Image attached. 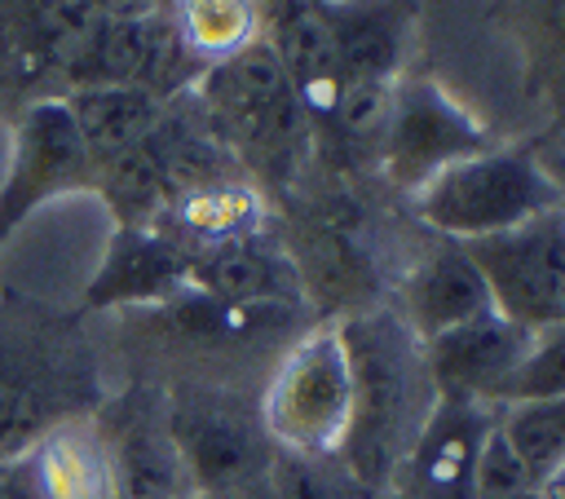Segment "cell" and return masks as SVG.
<instances>
[{
    "instance_id": "1",
    "label": "cell",
    "mask_w": 565,
    "mask_h": 499,
    "mask_svg": "<svg viewBox=\"0 0 565 499\" xmlns=\"http://www.w3.org/2000/svg\"><path fill=\"white\" fill-rule=\"evenodd\" d=\"M344 331L353 362V420L344 446V473L358 486H380L415 446L433 415L437 389L424 362V344L397 318H358Z\"/></svg>"
},
{
    "instance_id": "2",
    "label": "cell",
    "mask_w": 565,
    "mask_h": 499,
    "mask_svg": "<svg viewBox=\"0 0 565 499\" xmlns=\"http://www.w3.org/2000/svg\"><path fill=\"white\" fill-rule=\"evenodd\" d=\"M93 411L88 358L75 327L31 300H0V468L18 464L53 424Z\"/></svg>"
},
{
    "instance_id": "3",
    "label": "cell",
    "mask_w": 565,
    "mask_h": 499,
    "mask_svg": "<svg viewBox=\"0 0 565 499\" xmlns=\"http://www.w3.org/2000/svg\"><path fill=\"white\" fill-rule=\"evenodd\" d=\"M556 208H565V190L547 172V163L530 150L508 146H486L415 190L419 221L450 243L490 238Z\"/></svg>"
},
{
    "instance_id": "4",
    "label": "cell",
    "mask_w": 565,
    "mask_h": 499,
    "mask_svg": "<svg viewBox=\"0 0 565 499\" xmlns=\"http://www.w3.org/2000/svg\"><path fill=\"white\" fill-rule=\"evenodd\" d=\"M97 26L84 0H0V124L62 102Z\"/></svg>"
},
{
    "instance_id": "5",
    "label": "cell",
    "mask_w": 565,
    "mask_h": 499,
    "mask_svg": "<svg viewBox=\"0 0 565 499\" xmlns=\"http://www.w3.org/2000/svg\"><path fill=\"white\" fill-rule=\"evenodd\" d=\"M190 97L225 150H243L265 163L287 159L309 124L282 62L269 53L265 40L207 66Z\"/></svg>"
},
{
    "instance_id": "6",
    "label": "cell",
    "mask_w": 565,
    "mask_h": 499,
    "mask_svg": "<svg viewBox=\"0 0 565 499\" xmlns=\"http://www.w3.org/2000/svg\"><path fill=\"white\" fill-rule=\"evenodd\" d=\"M265 433L287 455H335L353 420V362L340 327H318L278 362L265 406Z\"/></svg>"
},
{
    "instance_id": "7",
    "label": "cell",
    "mask_w": 565,
    "mask_h": 499,
    "mask_svg": "<svg viewBox=\"0 0 565 499\" xmlns=\"http://www.w3.org/2000/svg\"><path fill=\"white\" fill-rule=\"evenodd\" d=\"M459 247L481 269L494 314L534 336L565 322V208Z\"/></svg>"
},
{
    "instance_id": "8",
    "label": "cell",
    "mask_w": 565,
    "mask_h": 499,
    "mask_svg": "<svg viewBox=\"0 0 565 499\" xmlns=\"http://www.w3.org/2000/svg\"><path fill=\"white\" fill-rule=\"evenodd\" d=\"M486 146H494L490 128L463 102H455L437 79H397L375 155H380L384 177L397 190L415 194L441 168Z\"/></svg>"
},
{
    "instance_id": "9",
    "label": "cell",
    "mask_w": 565,
    "mask_h": 499,
    "mask_svg": "<svg viewBox=\"0 0 565 499\" xmlns=\"http://www.w3.org/2000/svg\"><path fill=\"white\" fill-rule=\"evenodd\" d=\"M93 163L62 102H44L13 124V159L0 181V243L49 199L88 190Z\"/></svg>"
},
{
    "instance_id": "10",
    "label": "cell",
    "mask_w": 565,
    "mask_h": 499,
    "mask_svg": "<svg viewBox=\"0 0 565 499\" xmlns=\"http://www.w3.org/2000/svg\"><path fill=\"white\" fill-rule=\"evenodd\" d=\"M168 433L177 442L190 495H234L260 481L269 468L252 424L216 397H172Z\"/></svg>"
},
{
    "instance_id": "11",
    "label": "cell",
    "mask_w": 565,
    "mask_h": 499,
    "mask_svg": "<svg viewBox=\"0 0 565 499\" xmlns=\"http://www.w3.org/2000/svg\"><path fill=\"white\" fill-rule=\"evenodd\" d=\"M115 464V499H185V468L168 433V406L150 393H132L119 406L93 415Z\"/></svg>"
},
{
    "instance_id": "12",
    "label": "cell",
    "mask_w": 565,
    "mask_h": 499,
    "mask_svg": "<svg viewBox=\"0 0 565 499\" xmlns=\"http://www.w3.org/2000/svg\"><path fill=\"white\" fill-rule=\"evenodd\" d=\"M534 331L508 322L503 314H481L437 340L424 344V362L433 375V389L441 397H468V402H503V389L521 358L530 353Z\"/></svg>"
},
{
    "instance_id": "13",
    "label": "cell",
    "mask_w": 565,
    "mask_h": 499,
    "mask_svg": "<svg viewBox=\"0 0 565 499\" xmlns=\"http://www.w3.org/2000/svg\"><path fill=\"white\" fill-rule=\"evenodd\" d=\"M190 287L185 252L154 225H115L97 274L84 287V309L172 305Z\"/></svg>"
},
{
    "instance_id": "14",
    "label": "cell",
    "mask_w": 565,
    "mask_h": 499,
    "mask_svg": "<svg viewBox=\"0 0 565 499\" xmlns=\"http://www.w3.org/2000/svg\"><path fill=\"white\" fill-rule=\"evenodd\" d=\"M490 424L494 420L481 415V402L437 393L433 415L402 459V499H472V468Z\"/></svg>"
},
{
    "instance_id": "15",
    "label": "cell",
    "mask_w": 565,
    "mask_h": 499,
    "mask_svg": "<svg viewBox=\"0 0 565 499\" xmlns=\"http://www.w3.org/2000/svg\"><path fill=\"white\" fill-rule=\"evenodd\" d=\"M260 40L318 124L335 88V0H260Z\"/></svg>"
},
{
    "instance_id": "16",
    "label": "cell",
    "mask_w": 565,
    "mask_h": 499,
    "mask_svg": "<svg viewBox=\"0 0 565 499\" xmlns=\"http://www.w3.org/2000/svg\"><path fill=\"white\" fill-rule=\"evenodd\" d=\"M13 468L35 499H115L110 446L93 415L53 424Z\"/></svg>"
},
{
    "instance_id": "17",
    "label": "cell",
    "mask_w": 565,
    "mask_h": 499,
    "mask_svg": "<svg viewBox=\"0 0 565 499\" xmlns=\"http://www.w3.org/2000/svg\"><path fill=\"white\" fill-rule=\"evenodd\" d=\"M490 291L481 269L472 265V256L459 243H441L433 247L411 278L402 283V314H406V331L428 344L481 314H490Z\"/></svg>"
},
{
    "instance_id": "18",
    "label": "cell",
    "mask_w": 565,
    "mask_h": 499,
    "mask_svg": "<svg viewBox=\"0 0 565 499\" xmlns=\"http://www.w3.org/2000/svg\"><path fill=\"white\" fill-rule=\"evenodd\" d=\"M411 35L415 0H335V84H397Z\"/></svg>"
},
{
    "instance_id": "19",
    "label": "cell",
    "mask_w": 565,
    "mask_h": 499,
    "mask_svg": "<svg viewBox=\"0 0 565 499\" xmlns=\"http://www.w3.org/2000/svg\"><path fill=\"white\" fill-rule=\"evenodd\" d=\"M185 278H190V291H199L203 300L225 309H247V314L296 296L291 265L278 252H269L260 238H238V243H221L185 256Z\"/></svg>"
},
{
    "instance_id": "20",
    "label": "cell",
    "mask_w": 565,
    "mask_h": 499,
    "mask_svg": "<svg viewBox=\"0 0 565 499\" xmlns=\"http://www.w3.org/2000/svg\"><path fill=\"white\" fill-rule=\"evenodd\" d=\"M260 221H265L260 194L230 177V181H216V185H203V190H190V194L172 199L159 212L154 230L163 238H172L185 256H194V252H207V247H221V243L256 238Z\"/></svg>"
},
{
    "instance_id": "21",
    "label": "cell",
    "mask_w": 565,
    "mask_h": 499,
    "mask_svg": "<svg viewBox=\"0 0 565 499\" xmlns=\"http://www.w3.org/2000/svg\"><path fill=\"white\" fill-rule=\"evenodd\" d=\"M62 106L84 141L88 163H102V159L137 146L163 119L168 102H159L146 88H128V84H88V88L66 93Z\"/></svg>"
},
{
    "instance_id": "22",
    "label": "cell",
    "mask_w": 565,
    "mask_h": 499,
    "mask_svg": "<svg viewBox=\"0 0 565 499\" xmlns=\"http://www.w3.org/2000/svg\"><path fill=\"white\" fill-rule=\"evenodd\" d=\"M159 13L203 71L260 40V0H159Z\"/></svg>"
},
{
    "instance_id": "23",
    "label": "cell",
    "mask_w": 565,
    "mask_h": 499,
    "mask_svg": "<svg viewBox=\"0 0 565 499\" xmlns=\"http://www.w3.org/2000/svg\"><path fill=\"white\" fill-rule=\"evenodd\" d=\"M499 433L539 486L547 473L565 464V393L534 397V402H508L499 415Z\"/></svg>"
},
{
    "instance_id": "24",
    "label": "cell",
    "mask_w": 565,
    "mask_h": 499,
    "mask_svg": "<svg viewBox=\"0 0 565 499\" xmlns=\"http://www.w3.org/2000/svg\"><path fill=\"white\" fill-rule=\"evenodd\" d=\"M561 393H565V322L534 336V344L521 358V367L512 371L499 406L534 402V397H561Z\"/></svg>"
},
{
    "instance_id": "25",
    "label": "cell",
    "mask_w": 565,
    "mask_h": 499,
    "mask_svg": "<svg viewBox=\"0 0 565 499\" xmlns=\"http://www.w3.org/2000/svg\"><path fill=\"white\" fill-rule=\"evenodd\" d=\"M472 499H539V486L521 468V459L512 455V446L503 442L499 420L481 437L477 468H472Z\"/></svg>"
},
{
    "instance_id": "26",
    "label": "cell",
    "mask_w": 565,
    "mask_h": 499,
    "mask_svg": "<svg viewBox=\"0 0 565 499\" xmlns=\"http://www.w3.org/2000/svg\"><path fill=\"white\" fill-rule=\"evenodd\" d=\"M353 477H331L318 459L309 455H287L278 450L265 468V490L274 499H353Z\"/></svg>"
},
{
    "instance_id": "27",
    "label": "cell",
    "mask_w": 565,
    "mask_h": 499,
    "mask_svg": "<svg viewBox=\"0 0 565 499\" xmlns=\"http://www.w3.org/2000/svg\"><path fill=\"white\" fill-rule=\"evenodd\" d=\"M530 13V35L539 40L534 66L547 75L565 71V0H525Z\"/></svg>"
},
{
    "instance_id": "28",
    "label": "cell",
    "mask_w": 565,
    "mask_h": 499,
    "mask_svg": "<svg viewBox=\"0 0 565 499\" xmlns=\"http://www.w3.org/2000/svg\"><path fill=\"white\" fill-rule=\"evenodd\" d=\"M97 18H150L159 13V0H84Z\"/></svg>"
},
{
    "instance_id": "29",
    "label": "cell",
    "mask_w": 565,
    "mask_h": 499,
    "mask_svg": "<svg viewBox=\"0 0 565 499\" xmlns=\"http://www.w3.org/2000/svg\"><path fill=\"white\" fill-rule=\"evenodd\" d=\"M539 499H565V464L539 481Z\"/></svg>"
},
{
    "instance_id": "30",
    "label": "cell",
    "mask_w": 565,
    "mask_h": 499,
    "mask_svg": "<svg viewBox=\"0 0 565 499\" xmlns=\"http://www.w3.org/2000/svg\"><path fill=\"white\" fill-rule=\"evenodd\" d=\"M547 163V172L561 181V190H565V155H552V159H543Z\"/></svg>"
},
{
    "instance_id": "31",
    "label": "cell",
    "mask_w": 565,
    "mask_h": 499,
    "mask_svg": "<svg viewBox=\"0 0 565 499\" xmlns=\"http://www.w3.org/2000/svg\"><path fill=\"white\" fill-rule=\"evenodd\" d=\"M194 499H234V495H194Z\"/></svg>"
},
{
    "instance_id": "32",
    "label": "cell",
    "mask_w": 565,
    "mask_h": 499,
    "mask_svg": "<svg viewBox=\"0 0 565 499\" xmlns=\"http://www.w3.org/2000/svg\"><path fill=\"white\" fill-rule=\"evenodd\" d=\"M26 499H35V495H31V490H26Z\"/></svg>"
},
{
    "instance_id": "33",
    "label": "cell",
    "mask_w": 565,
    "mask_h": 499,
    "mask_svg": "<svg viewBox=\"0 0 565 499\" xmlns=\"http://www.w3.org/2000/svg\"><path fill=\"white\" fill-rule=\"evenodd\" d=\"M185 499H194V495H185Z\"/></svg>"
}]
</instances>
